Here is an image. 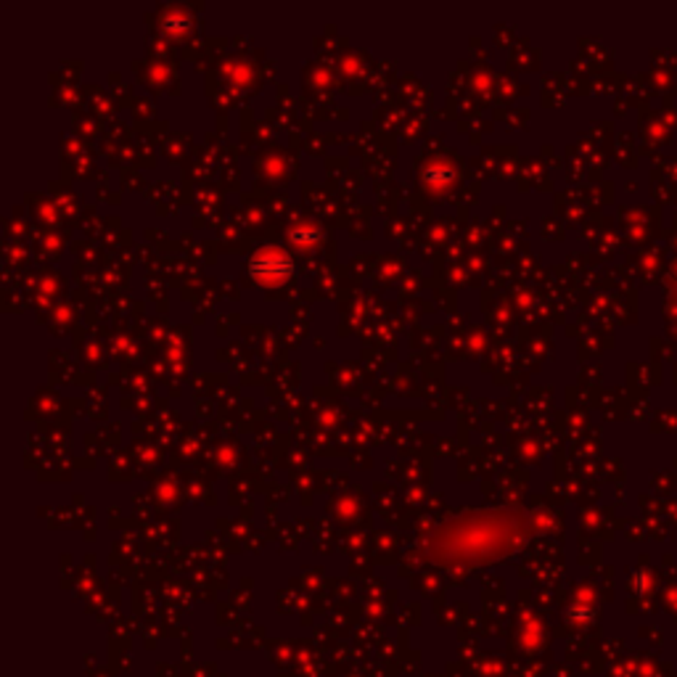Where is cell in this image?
I'll return each instance as SVG.
<instances>
[{
    "label": "cell",
    "mask_w": 677,
    "mask_h": 677,
    "mask_svg": "<svg viewBox=\"0 0 677 677\" xmlns=\"http://www.w3.org/2000/svg\"><path fill=\"white\" fill-rule=\"evenodd\" d=\"M252 272L265 280V283H275V280H283L288 272H291V260L283 255V252H260L252 263Z\"/></svg>",
    "instance_id": "6da1fadb"
}]
</instances>
